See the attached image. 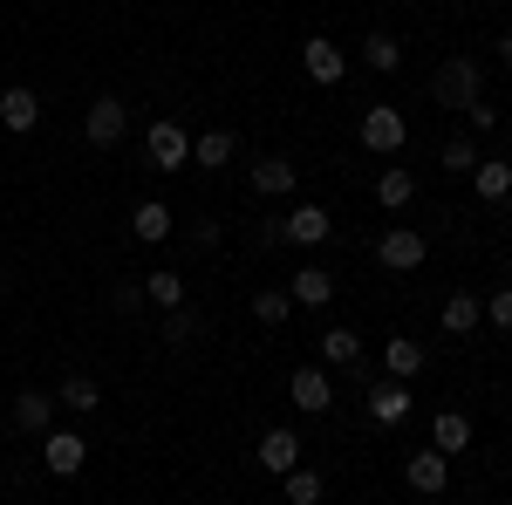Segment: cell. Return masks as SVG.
I'll return each instance as SVG.
<instances>
[{"instance_id": "3", "label": "cell", "mask_w": 512, "mask_h": 505, "mask_svg": "<svg viewBox=\"0 0 512 505\" xmlns=\"http://www.w3.org/2000/svg\"><path fill=\"white\" fill-rule=\"evenodd\" d=\"M144 157H151L158 171H178V164H192V137H185L171 117H158L151 130H144Z\"/></svg>"}, {"instance_id": "11", "label": "cell", "mask_w": 512, "mask_h": 505, "mask_svg": "<svg viewBox=\"0 0 512 505\" xmlns=\"http://www.w3.org/2000/svg\"><path fill=\"white\" fill-rule=\"evenodd\" d=\"M35 123H41V96H35V89H0V130L28 137Z\"/></svg>"}, {"instance_id": "23", "label": "cell", "mask_w": 512, "mask_h": 505, "mask_svg": "<svg viewBox=\"0 0 512 505\" xmlns=\"http://www.w3.org/2000/svg\"><path fill=\"white\" fill-rule=\"evenodd\" d=\"M280 485H287V505H321L328 499V478H321V471H280Z\"/></svg>"}, {"instance_id": "2", "label": "cell", "mask_w": 512, "mask_h": 505, "mask_svg": "<svg viewBox=\"0 0 512 505\" xmlns=\"http://www.w3.org/2000/svg\"><path fill=\"white\" fill-rule=\"evenodd\" d=\"M403 137H410V123H403L396 103H369V110H362V144H369L376 157L403 151Z\"/></svg>"}, {"instance_id": "9", "label": "cell", "mask_w": 512, "mask_h": 505, "mask_svg": "<svg viewBox=\"0 0 512 505\" xmlns=\"http://www.w3.org/2000/svg\"><path fill=\"white\" fill-rule=\"evenodd\" d=\"M287 396H294V410H308V417H321L328 403H335V383H328V369H294V383H287Z\"/></svg>"}, {"instance_id": "18", "label": "cell", "mask_w": 512, "mask_h": 505, "mask_svg": "<svg viewBox=\"0 0 512 505\" xmlns=\"http://www.w3.org/2000/svg\"><path fill=\"white\" fill-rule=\"evenodd\" d=\"M171 226H178V219H171V205H164V198H144V205L130 212V233L144 239V246H158V239H171Z\"/></svg>"}, {"instance_id": "26", "label": "cell", "mask_w": 512, "mask_h": 505, "mask_svg": "<svg viewBox=\"0 0 512 505\" xmlns=\"http://www.w3.org/2000/svg\"><path fill=\"white\" fill-rule=\"evenodd\" d=\"M144 301H158V308H185V273L158 267L151 280H144Z\"/></svg>"}, {"instance_id": "33", "label": "cell", "mask_w": 512, "mask_h": 505, "mask_svg": "<svg viewBox=\"0 0 512 505\" xmlns=\"http://www.w3.org/2000/svg\"><path fill=\"white\" fill-rule=\"evenodd\" d=\"M465 117H472V130H499V110H492V96H478Z\"/></svg>"}, {"instance_id": "35", "label": "cell", "mask_w": 512, "mask_h": 505, "mask_svg": "<svg viewBox=\"0 0 512 505\" xmlns=\"http://www.w3.org/2000/svg\"><path fill=\"white\" fill-rule=\"evenodd\" d=\"M499 62H506V69H512V35H499Z\"/></svg>"}, {"instance_id": "22", "label": "cell", "mask_w": 512, "mask_h": 505, "mask_svg": "<svg viewBox=\"0 0 512 505\" xmlns=\"http://www.w3.org/2000/svg\"><path fill=\"white\" fill-rule=\"evenodd\" d=\"M383 369H390V383H410V376H424V349L410 335H396V342H383Z\"/></svg>"}, {"instance_id": "5", "label": "cell", "mask_w": 512, "mask_h": 505, "mask_svg": "<svg viewBox=\"0 0 512 505\" xmlns=\"http://www.w3.org/2000/svg\"><path fill=\"white\" fill-rule=\"evenodd\" d=\"M301 69H308L315 82H328V89H335V82L349 76V55H342V48H335L328 35H308V41H301Z\"/></svg>"}, {"instance_id": "36", "label": "cell", "mask_w": 512, "mask_h": 505, "mask_svg": "<svg viewBox=\"0 0 512 505\" xmlns=\"http://www.w3.org/2000/svg\"><path fill=\"white\" fill-rule=\"evenodd\" d=\"M0 280H7V267H0Z\"/></svg>"}, {"instance_id": "1", "label": "cell", "mask_w": 512, "mask_h": 505, "mask_svg": "<svg viewBox=\"0 0 512 505\" xmlns=\"http://www.w3.org/2000/svg\"><path fill=\"white\" fill-rule=\"evenodd\" d=\"M478 89H485V69H478L472 55H451V62H437L431 96L444 103V110H472V103H478Z\"/></svg>"}, {"instance_id": "31", "label": "cell", "mask_w": 512, "mask_h": 505, "mask_svg": "<svg viewBox=\"0 0 512 505\" xmlns=\"http://www.w3.org/2000/svg\"><path fill=\"white\" fill-rule=\"evenodd\" d=\"M192 335H198L192 308H164V342H192Z\"/></svg>"}, {"instance_id": "7", "label": "cell", "mask_w": 512, "mask_h": 505, "mask_svg": "<svg viewBox=\"0 0 512 505\" xmlns=\"http://www.w3.org/2000/svg\"><path fill=\"white\" fill-rule=\"evenodd\" d=\"M82 458H89V444H82L76 430H48V437H41V465L55 471V478H76Z\"/></svg>"}, {"instance_id": "32", "label": "cell", "mask_w": 512, "mask_h": 505, "mask_svg": "<svg viewBox=\"0 0 512 505\" xmlns=\"http://www.w3.org/2000/svg\"><path fill=\"white\" fill-rule=\"evenodd\" d=\"M485 321H492V328H512V287H499V294L485 301Z\"/></svg>"}, {"instance_id": "14", "label": "cell", "mask_w": 512, "mask_h": 505, "mask_svg": "<svg viewBox=\"0 0 512 505\" xmlns=\"http://www.w3.org/2000/svg\"><path fill=\"white\" fill-rule=\"evenodd\" d=\"M287 301H294V308H328V301H335V273L328 267H301L294 287H287Z\"/></svg>"}, {"instance_id": "17", "label": "cell", "mask_w": 512, "mask_h": 505, "mask_svg": "<svg viewBox=\"0 0 512 505\" xmlns=\"http://www.w3.org/2000/svg\"><path fill=\"white\" fill-rule=\"evenodd\" d=\"M472 192L485 198V205L512 198V164H506V157H478V164H472Z\"/></svg>"}, {"instance_id": "13", "label": "cell", "mask_w": 512, "mask_h": 505, "mask_svg": "<svg viewBox=\"0 0 512 505\" xmlns=\"http://www.w3.org/2000/svg\"><path fill=\"white\" fill-rule=\"evenodd\" d=\"M369 417H376V430L410 424V389H403V383H376V389H369Z\"/></svg>"}, {"instance_id": "21", "label": "cell", "mask_w": 512, "mask_h": 505, "mask_svg": "<svg viewBox=\"0 0 512 505\" xmlns=\"http://www.w3.org/2000/svg\"><path fill=\"white\" fill-rule=\"evenodd\" d=\"M233 151H239L233 130H205V137H192V164H198V171H219V164H233Z\"/></svg>"}, {"instance_id": "25", "label": "cell", "mask_w": 512, "mask_h": 505, "mask_svg": "<svg viewBox=\"0 0 512 505\" xmlns=\"http://www.w3.org/2000/svg\"><path fill=\"white\" fill-rule=\"evenodd\" d=\"M376 198H383V212H403V205H410V198H417V178H410V171H383V178H376Z\"/></svg>"}, {"instance_id": "4", "label": "cell", "mask_w": 512, "mask_h": 505, "mask_svg": "<svg viewBox=\"0 0 512 505\" xmlns=\"http://www.w3.org/2000/svg\"><path fill=\"white\" fill-rule=\"evenodd\" d=\"M403 485H410V492H424V499H437V492L451 485V458H444V451H431V444H424V451H410Z\"/></svg>"}, {"instance_id": "27", "label": "cell", "mask_w": 512, "mask_h": 505, "mask_svg": "<svg viewBox=\"0 0 512 505\" xmlns=\"http://www.w3.org/2000/svg\"><path fill=\"white\" fill-rule=\"evenodd\" d=\"M362 62H369L376 76H390L396 62H403V41L396 35H362Z\"/></svg>"}, {"instance_id": "29", "label": "cell", "mask_w": 512, "mask_h": 505, "mask_svg": "<svg viewBox=\"0 0 512 505\" xmlns=\"http://www.w3.org/2000/svg\"><path fill=\"white\" fill-rule=\"evenodd\" d=\"M287 314H294V301H287L280 287H267V294H253V321H267V328H280Z\"/></svg>"}, {"instance_id": "24", "label": "cell", "mask_w": 512, "mask_h": 505, "mask_svg": "<svg viewBox=\"0 0 512 505\" xmlns=\"http://www.w3.org/2000/svg\"><path fill=\"white\" fill-rule=\"evenodd\" d=\"M55 396H62V410H96V403H103V389H96V376H82V369H69Z\"/></svg>"}, {"instance_id": "19", "label": "cell", "mask_w": 512, "mask_h": 505, "mask_svg": "<svg viewBox=\"0 0 512 505\" xmlns=\"http://www.w3.org/2000/svg\"><path fill=\"white\" fill-rule=\"evenodd\" d=\"M465 444H472V417H458V410H437V417H431V451L458 458Z\"/></svg>"}, {"instance_id": "28", "label": "cell", "mask_w": 512, "mask_h": 505, "mask_svg": "<svg viewBox=\"0 0 512 505\" xmlns=\"http://www.w3.org/2000/svg\"><path fill=\"white\" fill-rule=\"evenodd\" d=\"M355 355H362L355 328H328V335H321V362H335V369H355Z\"/></svg>"}, {"instance_id": "20", "label": "cell", "mask_w": 512, "mask_h": 505, "mask_svg": "<svg viewBox=\"0 0 512 505\" xmlns=\"http://www.w3.org/2000/svg\"><path fill=\"white\" fill-rule=\"evenodd\" d=\"M437 321H444V335H472V328H485V301L478 294H451L437 308Z\"/></svg>"}, {"instance_id": "6", "label": "cell", "mask_w": 512, "mask_h": 505, "mask_svg": "<svg viewBox=\"0 0 512 505\" xmlns=\"http://www.w3.org/2000/svg\"><path fill=\"white\" fill-rule=\"evenodd\" d=\"M424 253H431V246H424V233H410V226L383 233V246H376V260H383L390 273H417V267H424Z\"/></svg>"}, {"instance_id": "34", "label": "cell", "mask_w": 512, "mask_h": 505, "mask_svg": "<svg viewBox=\"0 0 512 505\" xmlns=\"http://www.w3.org/2000/svg\"><path fill=\"white\" fill-rule=\"evenodd\" d=\"M117 308H123V314L144 308V280H123V287H117Z\"/></svg>"}, {"instance_id": "30", "label": "cell", "mask_w": 512, "mask_h": 505, "mask_svg": "<svg viewBox=\"0 0 512 505\" xmlns=\"http://www.w3.org/2000/svg\"><path fill=\"white\" fill-rule=\"evenodd\" d=\"M472 164H478L472 137H444V171H465V178H472Z\"/></svg>"}, {"instance_id": "15", "label": "cell", "mask_w": 512, "mask_h": 505, "mask_svg": "<svg viewBox=\"0 0 512 505\" xmlns=\"http://www.w3.org/2000/svg\"><path fill=\"white\" fill-rule=\"evenodd\" d=\"M280 239H287V246H321V239H328V212H321V205H294L287 226H280Z\"/></svg>"}, {"instance_id": "12", "label": "cell", "mask_w": 512, "mask_h": 505, "mask_svg": "<svg viewBox=\"0 0 512 505\" xmlns=\"http://www.w3.org/2000/svg\"><path fill=\"white\" fill-rule=\"evenodd\" d=\"M253 192L260 198H287L294 192V157H280V151L253 157Z\"/></svg>"}, {"instance_id": "8", "label": "cell", "mask_w": 512, "mask_h": 505, "mask_svg": "<svg viewBox=\"0 0 512 505\" xmlns=\"http://www.w3.org/2000/svg\"><path fill=\"white\" fill-rule=\"evenodd\" d=\"M123 130H130V117H123V103H117V96H96V103H89V117H82V137L110 151V144H117Z\"/></svg>"}, {"instance_id": "10", "label": "cell", "mask_w": 512, "mask_h": 505, "mask_svg": "<svg viewBox=\"0 0 512 505\" xmlns=\"http://www.w3.org/2000/svg\"><path fill=\"white\" fill-rule=\"evenodd\" d=\"M14 430L48 437V430H55V396H48V389H21V396H14Z\"/></svg>"}, {"instance_id": "16", "label": "cell", "mask_w": 512, "mask_h": 505, "mask_svg": "<svg viewBox=\"0 0 512 505\" xmlns=\"http://www.w3.org/2000/svg\"><path fill=\"white\" fill-rule=\"evenodd\" d=\"M294 465H301V437L287 424H274L260 437V471H294Z\"/></svg>"}]
</instances>
